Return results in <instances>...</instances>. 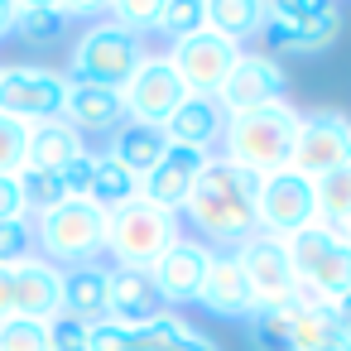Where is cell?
I'll return each instance as SVG.
<instances>
[{"instance_id":"f35d334b","label":"cell","mask_w":351,"mask_h":351,"mask_svg":"<svg viewBox=\"0 0 351 351\" xmlns=\"http://www.w3.org/2000/svg\"><path fill=\"white\" fill-rule=\"evenodd\" d=\"M92 173H97V154H92V149H82V154H77V159L58 173L73 202H87V193H92Z\"/></svg>"},{"instance_id":"1f68e13d","label":"cell","mask_w":351,"mask_h":351,"mask_svg":"<svg viewBox=\"0 0 351 351\" xmlns=\"http://www.w3.org/2000/svg\"><path fill=\"white\" fill-rule=\"evenodd\" d=\"M20 193H25V212H34V217H44V212H53V207L68 202L63 178L44 173V169H20Z\"/></svg>"},{"instance_id":"e0dca14e","label":"cell","mask_w":351,"mask_h":351,"mask_svg":"<svg viewBox=\"0 0 351 351\" xmlns=\"http://www.w3.org/2000/svg\"><path fill=\"white\" fill-rule=\"evenodd\" d=\"M10 274H15V317L53 322L63 313V269H53L49 260L29 255Z\"/></svg>"},{"instance_id":"d6a6232c","label":"cell","mask_w":351,"mask_h":351,"mask_svg":"<svg viewBox=\"0 0 351 351\" xmlns=\"http://www.w3.org/2000/svg\"><path fill=\"white\" fill-rule=\"evenodd\" d=\"M207 29V0H169L164 15H159V34H169L173 44Z\"/></svg>"},{"instance_id":"4316f807","label":"cell","mask_w":351,"mask_h":351,"mask_svg":"<svg viewBox=\"0 0 351 351\" xmlns=\"http://www.w3.org/2000/svg\"><path fill=\"white\" fill-rule=\"evenodd\" d=\"M308 293L289 298V303H255V313L245 317L250 327V341L260 351H293V322H298V308H303Z\"/></svg>"},{"instance_id":"5bb4252c","label":"cell","mask_w":351,"mask_h":351,"mask_svg":"<svg viewBox=\"0 0 351 351\" xmlns=\"http://www.w3.org/2000/svg\"><path fill=\"white\" fill-rule=\"evenodd\" d=\"M284 92H289V77L269 53H241L236 68L221 82L217 101H221L226 116H241V111H260V106L284 101Z\"/></svg>"},{"instance_id":"836d02e7","label":"cell","mask_w":351,"mask_h":351,"mask_svg":"<svg viewBox=\"0 0 351 351\" xmlns=\"http://www.w3.org/2000/svg\"><path fill=\"white\" fill-rule=\"evenodd\" d=\"M34 255V221L29 217H10V221H0V265L15 269L20 260Z\"/></svg>"},{"instance_id":"cb8c5ba5","label":"cell","mask_w":351,"mask_h":351,"mask_svg":"<svg viewBox=\"0 0 351 351\" xmlns=\"http://www.w3.org/2000/svg\"><path fill=\"white\" fill-rule=\"evenodd\" d=\"M293 351H351V332L341 327L332 303L303 298L298 322H293Z\"/></svg>"},{"instance_id":"484cf974","label":"cell","mask_w":351,"mask_h":351,"mask_svg":"<svg viewBox=\"0 0 351 351\" xmlns=\"http://www.w3.org/2000/svg\"><path fill=\"white\" fill-rule=\"evenodd\" d=\"M130 351H221V346L212 337H202L197 327H188L183 317L164 313L149 327H135L130 332Z\"/></svg>"},{"instance_id":"ba28073f","label":"cell","mask_w":351,"mask_h":351,"mask_svg":"<svg viewBox=\"0 0 351 351\" xmlns=\"http://www.w3.org/2000/svg\"><path fill=\"white\" fill-rule=\"evenodd\" d=\"M68 101V77L39 63H10L0 68V116H10L20 125L58 121Z\"/></svg>"},{"instance_id":"f546056e","label":"cell","mask_w":351,"mask_h":351,"mask_svg":"<svg viewBox=\"0 0 351 351\" xmlns=\"http://www.w3.org/2000/svg\"><path fill=\"white\" fill-rule=\"evenodd\" d=\"M313 197H317V221L322 226H341L351 217V164L313 178Z\"/></svg>"},{"instance_id":"277c9868","label":"cell","mask_w":351,"mask_h":351,"mask_svg":"<svg viewBox=\"0 0 351 351\" xmlns=\"http://www.w3.org/2000/svg\"><path fill=\"white\" fill-rule=\"evenodd\" d=\"M34 245L44 250L39 260H49L53 269H77V265H97V255L106 250V212L92 202H63L44 217H34Z\"/></svg>"},{"instance_id":"8992f818","label":"cell","mask_w":351,"mask_h":351,"mask_svg":"<svg viewBox=\"0 0 351 351\" xmlns=\"http://www.w3.org/2000/svg\"><path fill=\"white\" fill-rule=\"evenodd\" d=\"M169 245H178V212L145 197L106 212V250L116 255V269H149Z\"/></svg>"},{"instance_id":"83f0119b","label":"cell","mask_w":351,"mask_h":351,"mask_svg":"<svg viewBox=\"0 0 351 351\" xmlns=\"http://www.w3.org/2000/svg\"><path fill=\"white\" fill-rule=\"evenodd\" d=\"M207 29L241 49V39L265 29V5L260 0H207Z\"/></svg>"},{"instance_id":"7a4b0ae2","label":"cell","mask_w":351,"mask_h":351,"mask_svg":"<svg viewBox=\"0 0 351 351\" xmlns=\"http://www.w3.org/2000/svg\"><path fill=\"white\" fill-rule=\"evenodd\" d=\"M226 154L236 169L255 173V178H269L279 169H289L293 159V145H298V111L289 101H274V106H260V111H241V116H226Z\"/></svg>"},{"instance_id":"8d00e7d4","label":"cell","mask_w":351,"mask_h":351,"mask_svg":"<svg viewBox=\"0 0 351 351\" xmlns=\"http://www.w3.org/2000/svg\"><path fill=\"white\" fill-rule=\"evenodd\" d=\"M111 25H121L125 34H145V29H159V15H164V5H154V0H135V5H130V0H125V5H111Z\"/></svg>"},{"instance_id":"ffe728a7","label":"cell","mask_w":351,"mask_h":351,"mask_svg":"<svg viewBox=\"0 0 351 351\" xmlns=\"http://www.w3.org/2000/svg\"><path fill=\"white\" fill-rule=\"evenodd\" d=\"M63 121L82 135H101V130H116L125 125V97L111 92V87H92V82H68V101H63Z\"/></svg>"},{"instance_id":"4fadbf2b","label":"cell","mask_w":351,"mask_h":351,"mask_svg":"<svg viewBox=\"0 0 351 351\" xmlns=\"http://www.w3.org/2000/svg\"><path fill=\"white\" fill-rule=\"evenodd\" d=\"M236 260H241V274H245V284H250L255 303H289V298H298V293H303V289H298V279H293V260H289L284 241H274V236L255 231L250 241H241V245H236Z\"/></svg>"},{"instance_id":"9c48e42d","label":"cell","mask_w":351,"mask_h":351,"mask_svg":"<svg viewBox=\"0 0 351 351\" xmlns=\"http://www.w3.org/2000/svg\"><path fill=\"white\" fill-rule=\"evenodd\" d=\"M351 164V116L317 106V111H298V145L289 169L303 178H322L332 169Z\"/></svg>"},{"instance_id":"9a60e30c","label":"cell","mask_w":351,"mask_h":351,"mask_svg":"<svg viewBox=\"0 0 351 351\" xmlns=\"http://www.w3.org/2000/svg\"><path fill=\"white\" fill-rule=\"evenodd\" d=\"M212 255H217V250H207L202 241H178V245H169L145 274L154 279V289L164 293V303H197Z\"/></svg>"},{"instance_id":"8fae6325","label":"cell","mask_w":351,"mask_h":351,"mask_svg":"<svg viewBox=\"0 0 351 351\" xmlns=\"http://www.w3.org/2000/svg\"><path fill=\"white\" fill-rule=\"evenodd\" d=\"M125 121H140V125H154V130H164L169 125V116L188 101V87L178 82V73H173V63H169V53H149L145 63H140V73L125 82Z\"/></svg>"},{"instance_id":"60d3db41","label":"cell","mask_w":351,"mask_h":351,"mask_svg":"<svg viewBox=\"0 0 351 351\" xmlns=\"http://www.w3.org/2000/svg\"><path fill=\"white\" fill-rule=\"evenodd\" d=\"M10 217H29V212H25L20 173H0V221H10Z\"/></svg>"},{"instance_id":"4dcf8cb0","label":"cell","mask_w":351,"mask_h":351,"mask_svg":"<svg viewBox=\"0 0 351 351\" xmlns=\"http://www.w3.org/2000/svg\"><path fill=\"white\" fill-rule=\"evenodd\" d=\"M10 15H15V34L29 39V44H53V39L68 29L63 5H49V0H34V5H10Z\"/></svg>"},{"instance_id":"7402d4cb","label":"cell","mask_w":351,"mask_h":351,"mask_svg":"<svg viewBox=\"0 0 351 351\" xmlns=\"http://www.w3.org/2000/svg\"><path fill=\"white\" fill-rule=\"evenodd\" d=\"M106 298H111V269L106 265H77L63 269V313L77 322H106Z\"/></svg>"},{"instance_id":"d590c367","label":"cell","mask_w":351,"mask_h":351,"mask_svg":"<svg viewBox=\"0 0 351 351\" xmlns=\"http://www.w3.org/2000/svg\"><path fill=\"white\" fill-rule=\"evenodd\" d=\"M25 145H29V125L0 116V173H20L25 169Z\"/></svg>"},{"instance_id":"603a6c76","label":"cell","mask_w":351,"mask_h":351,"mask_svg":"<svg viewBox=\"0 0 351 351\" xmlns=\"http://www.w3.org/2000/svg\"><path fill=\"white\" fill-rule=\"evenodd\" d=\"M82 135L58 116V121H39L29 125V145H25V169H44V173H63L77 154H82Z\"/></svg>"},{"instance_id":"30bf717a","label":"cell","mask_w":351,"mask_h":351,"mask_svg":"<svg viewBox=\"0 0 351 351\" xmlns=\"http://www.w3.org/2000/svg\"><path fill=\"white\" fill-rule=\"evenodd\" d=\"M255 217H260V231H265V236H274V241L298 236L303 226H313V221H317L313 178H303V173H293V169H279V173L260 178Z\"/></svg>"},{"instance_id":"b9f144b4","label":"cell","mask_w":351,"mask_h":351,"mask_svg":"<svg viewBox=\"0 0 351 351\" xmlns=\"http://www.w3.org/2000/svg\"><path fill=\"white\" fill-rule=\"evenodd\" d=\"M5 317H15V274L0 265V322Z\"/></svg>"},{"instance_id":"ac0fdd59","label":"cell","mask_w":351,"mask_h":351,"mask_svg":"<svg viewBox=\"0 0 351 351\" xmlns=\"http://www.w3.org/2000/svg\"><path fill=\"white\" fill-rule=\"evenodd\" d=\"M169 303L154 289V279L145 269H111V298H106V317L121 327H149L154 317H164Z\"/></svg>"},{"instance_id":"6da1fadb","label":"cell","mask_w":351,"mask_h":351,"mask_svg":"<svg viewBox=\"0 0 351 351\" xmlns=\"http://www.w3.org/2000/svg\"><path fill=\"white\" fill-rule=\"evenodd\" d=\"M255 193H260V178L236 169L231 159H207V169L193 178L188 188V221L207 236V241H221V245H241L260 231V217H255Z\"/></svg>"},{"instance_id":"5b68a950","label":"cell","mask_w":351,"mask_h":351,"mask_svg":"<svg viewBox=\"0 0 351 351\" xmlns=\"http://www.w3.org/2000/svg\"><path fill=\"white\" fill-rule=\"evenodd\" d=\"M145 58H149V53H145V44H140L135 34H125L121 25L101 20V25H92V29L73 44L63 77H68V82H92V87L125 92V82L140 73Z\"/></svg>"},{"instance_id":"d6986e66","label":"cell","mask_w":351,"mask_h":351,"mask_svg":"<svg viewBox=\"0 0 351 351\" xmlns=\"http://www.w3.org/2000/svg\"><path fill=\"white\" fill-rule=\"evenodd\" d=\"M197 303H202L207 313H217V317H250V313H255V293H250V284H245V274H241L236 250H231V255H212Z\"/></svg>"},{"instance_id":"2e32d148","label":"cell","mask_w":351,"mask_h":351,"mask_svg":"<svg viewBox=\"0 0 351 351\" xmlns=\"http://www.w3.org/2000/svg\"><path fill=\"white\" fill-rule=\"evenodd\" d=\"M207 159H212V154H202V149L169 145V149H164V159L140 178V197H145V202H154V207H164V212H178V207L188 202L193 178L207 169Z\"/></svg>"},{"instance_id":"f1b7e54d","label":"cell","mask_w":351,"mask_h":351,"mask_svg":"<svg viewBox=\"0 0 351 351\" xmlns=\"http://www.w3.org/2000/svg\"><path fill=\"white\" fill-rule=\"evenodd\" d=\"M135 197H140V178H135L125 164H116L111 154H97V173H92L87 202L101 207V212H116V207H125V202H135Z\"/></svg>"},{"instance_id":"52a82bcc","label":"cell","mask_w":351,"mask_h":351,"mask_svg":"<svg viewBox=\"0 0 351 351\" xmlns=\"http://www.w3.org/2000/svg\"><path fill=\"white\" fill-rule=\"evenodd\" d=\"M337 34H341V5H332V0L265 5V39L274 53H322Z\"/></svg>"},{"instance_id":"e575fe53","label":"cell","mask_w":351,"mask_h":351,"mask_svg":"<svg viewBox=\"0 0 351 351\" xmlns=\"http://www.w3.org/2000/svg\"><path fill=\"white\" fill-rule=\"evenodd\" d=\"M0 351H49V327L34 317H5L0 322Z\"/></svg>"},{"instance_id":"7bdbcfd3","label":"cell","mask_w":351,"mask_h":351,"mask_svg":"<svg viewBox=\"0 0 351 351\" xmlns=\"http://www.w3.org/2000/svg\"><path fill=\"white\" fill-rule=\"evenodd\" d=\"M15 34V15H10V5L0 0V39H10Z\"/></svg>"},{"instance_id":"44dd1931","label":"cell","mask_w":351,"mask_h":351,"mask_svg":"<svg viewBox=\"0 0 351 351\" xmlns=\"http://www.w3.org/2000/svg\"><path fill=\"white\" fill-rule=\"evenodd\" d=\"M221 135H226V111H221L217 97H188L164 125L169 145H188V149H202V154H212V145Z\"/></svg>"},{"instance_id":"ee69618b","label":"cell","mask_w":351,"mask_h":351,"mask_svg":"<svg viewBox=\"0 0 351 351\" xmlns=\"http://www.w3.org/2000/svg\"><path fill=\"white\" fill-rule=\"evenodd\" d=\"M332 308H337V317H341V327L351 332V293H341V298H337Z\"/></svg>"},{"instance_id":"d4e9b609","label":"cell","mask_w":351,"mask_h":351,"mask_svg":"<svg viewBox=\"0 0 351 351\" xmlns=\"http://www.w3.org/2000/svg\"><path fill=\"white\" fill-rule=\"evenodd\" d=\"M164 149H169V140H164V130H154V125H140V121H125V125H116L111 130V159L116 164H125L135 178H145L159 159H164Z\"/></svg>"},{"instance_id":"3957f363","label":"cell","mask_w":351,"mask_h":351,"mask_svg":"<svg viewBox=\"0 0 351 351\" xmlns=\"http://www.w3.org/2000/svg\"><path fill=\"white\" fill-rule=\"evenodd\" d=\"M289 260H293V279L308 298L317 303H337L341 293H351V245L341 241L337 226H303L298 236L284 241Z\"/></svg>"},{"instance_id":"ab89813d","label":"cell","mask_w":351,"mask_h":351,"mask_svg":"<svg viewBox=\"0 0 351 351\" xmlns=\"http://www.w3.org/2000/svg\"><path fill=\"white\" fill-rule=\"evenodd\" d=\"M87 351H130V327L121 322H92L87 327Z\"/></svg>"},{"instance_id":"7c38bea8","label":"cell","mask_w":351,"mask_h":351,"mask_svg":"<svg viewBox=\"0 0 351 351\" xmlns=\"http://www.w3.org/2000/svg\"><path fill=\"white\" fill-rule=\"evenodd\" d=\"M236 58H241V49L231 39L212 34V29H197V34L178 39L173 53H169V63H173L178 82L188 87V97H217L226 73L236 68Z\"/></svg>"},{"instance_id":"f6af8a7d","label":"cell","mask_w":351,"mask_h":351,"mask_svg":"<svg viewBox=\"0 0 351 351\" xmlns=\"http://www.w3.org/2000/svg\"><path fill=\"white\" fill-rule=\"evenodd\" d=\"M337 231H341V241H346V245H351V217H346V221H341V226H337Z\"/></svg>"},{"instance_id":"74e56055","label":"cell","mask_w":351,"mask_h":351,"mask_svg":"<svg viewBox=\"0 0 351 351\" xmlns=\"http://www.w3.org/2000/svg\"><path fill=\"white\" fill-rule=\"evenodd\" d=\"M44 327H49V351H87V322L58 313V317L44 322Z\"/></svg>"}]
</instances>
